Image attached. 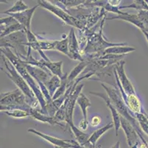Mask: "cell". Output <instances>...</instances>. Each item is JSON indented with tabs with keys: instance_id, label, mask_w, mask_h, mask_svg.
Instances as JSON below:
<instances>
[{
	"instance_id": "7a4b0ae2",
	"label": "cell",
	"mask_w": 148,
	"mask_h": 148,
	"mask_svg": "<svg viewBox=\"0 0 148 148\" xmlns=\"http://www.w3.org/2000/svg\"><path fill=\"white\" fill-rule=\"evenodd\" d=\"M2 59L3 60L4 64H5V68L8 70V72L5 71L7 76L16 85V86H18V89L21 90L24 93V94L26 96L27 101L28 104L30 106L31 108L36 109L37 108L38 104H40V103L38 101L37 98H36L35 93H33V90L31 89L30 87L26 82V81L20 75L16 67L13 65V64L8 59H6L5 56H2Z\"/></svg>"
},
{
	"instance_id": "7402d4cb",
	"label": "cell",
	"mask_w": 148,
	"mask_h": 148,
	"mask_svg": "<svg viewBox=\"0 0 148 148\" xmlns=\"http://www.w3.org/2000/svg\"><path fill=\"white\" fill-rule=\"evenodd\" d=\"M44 85H45L47 89L48 90L49 95L52 98V96H54V94L56 93L57 90L58 89L59 87L61 85V79H60V77L53 75L51 77L50 79L47 82H46Z\"/></svg>"
},
{
	"instance_id": "484cf974",
	"label": "cell",
	"mask_w": 148,
	"mask_h": 148,
	"mask_svg": "<svg viewBox=\"0 0 148 148\" xmlns=\"http://www.w3.org/2000/svg\"><path fill=\"white\" fill-rule=\"evenodd\" d=\"M28 9H29V8H28L26 4L24 3L21 0H18V1H16V2L11 8H10L7 11L2 12V13H6V14L8 15L12 14V13H18L28 10Z\"/></svg>"
},
{
	"instance_id": "f1b7e54d",
	"label": "cell",
	"mask_w": 148,
	"mask_h": 148,
	"mask_svg": "<svg viewBox=\"0 0 148 148\" xmlns=\"http://www.w3.org/2000/svg\"><path fill=\"white\" fill-rule=\"evenodd\" d=\"M133 8L138 10H148V5L145 1H134V3L127 6H122L120 8Z\"/></svg>"
},
{
	"instance_id": "277c9868",
	"label": "cell",
	"mask_w": 148,
	"mask_h": 148,
	"mask_svg": "<svg viewBox=\"0 0 148 148\" xmlns=\"http://www.w3.org/2000/svg\"><path fill=\"white\" fill-rule=\"evenodd\" d=\"M1 111H7L14 109H21L29 111L31 107L27 101L26 96L19 89L14 91L1 94Z\"/></svg>"
},
{
	"instance_id": "7c38bea8",
	"label": "cell",
	"mask_w": 148,
	"mask_h": 148,
	"mask_svg": "<svg viewBox=\"0 0 148 148\" xmlns=\"http://www.w3.org/2000/svg\"><path fill=\"white\" fill-rule=\"evenodd\" d=\"M25 65L28 73L38 82H42V83L45 84L53 76L50 74V73L46 72L43 69L40 68V67L33 66V65H28V64H25Z\"/></svg>"
},
{
	"instance_id": "836d02e7",
	"label": "cell",
	"mask_w": 148,
	"mask_h": 148,
	"mask_svg": "<svg viewBox=\"0 0 148 148\" xmlns=\"http://www.w3.org/2000/svg\"><path fill=\"white\" fill-rule=\"evenodd\" d=\"M88 121H86L83 119V120L80 122V124H79L78 128L80 129V130H86L88 129Z\"/></svg>"
},
{
	"instance_id": "9a60e30c",
	"label": "cell",
	"mask_w": 148,
	"mask_h": 148,
	"mask_svg": "<svg viewBox=\"0 0 148 148\" xmlns=\"http://www.w3.org/2000/svg\"><path fill=\"white\" fill-rule=\"evenodd\" d=\"M29 113H30V116L34 118L35 119H36V120L40 121V122H44V123H49L52 125H59L62 127V128L65 127L64 124H61L60 122H58L55 119V117H52V116H49L48 115H44V114L41 113L40 110H38L31 108Z\"/></svg>"
},
{
	"instance_id": "8d00e7d4",
	"label": "cell",
	"mask_w": 148,
	"mask_h": 148,
	"mask_svg": "<svg viewBox=\"0 0 148 148\" xmlns=\"http://www.w3.org/2000/svg\"><path fill=\"white\" fill-rule=\"evenodd\" d=\"M119 142H117L116 143V145H114V147H113L112 148H119Z\"/></svg>"
},
{
	"instance_id": "e0dca14e",
	"label": "cell",
	"mask_w": 148,
	"mask_h": 148,
	"mask_svg": "<svg viewBox=\"0 0 148 148\" xmlns=\"http://www.w3.org/2000/svg\"><path fill=\"white\" fill-rule=\"evenodd\" d=\"M118 15H119V16H114V17H111V18H109L108 19H123L125 20V21H127V22H129L133 23L134 24H135L136 26L139 28L142 31H145V30H146L145 24H144V23L139 19L138 15H132V14H129V13H124L123 14H118Z\"/></svg>"
},
{
	"instance_id": "603a6c76",
	"label": "cell",
	"mask_w": 148,
	"mask_h": 148,
	"mask_svg": "<svg viewBox=\"0 0 148 148\" xmlns=\"http://www.w3.org/2000/svg\"><path fill=\"white\" fill-rule=\"evenodd\" d=\"M69 126L70 128L72 129V130L73 131L74 134H75V137H76L77 142H78L80 145H85L87 142H88V138H89L90 137V135H88V134L84 133H83V131L80 130L78 127H75V124H73V122L69 124Z\"/></svg>"
},
{
	"instance_id": "9c48e42d",
	"label": "cell",
	"mask_w": 148,
	"mask_h": 148,
	"mask_svg": "<svg viewBox=\"0 0 148 148\" xmlns=\"http://www.w3.org/2000/svg\"><path fill=\"white\" fill-rule=\"evenodd\" d=\"M114 65H108L104 68L101 69L95 73V75L97 76V78L95 79L97 81H103L111 86H115L116 89H117V82L116 80H114Z\"/></svg>"
},
{
	"instance_id": "2e32d148",
	"label": "cell",
	"mask_w": 148,
	"mask_h": 148,
	"mask_svg": "<svg viewBox=\"0 0 148 148\" xmlns=\"http://www.w3.org/2000/svg\"><path fill=\"white\" fill-rule=\"evenodd\" d=\"M91 59H86V60H83L80 62L78 65H77L76 67L70 72V73L68 76V88L70 86L74 85L75 82V79L82 73L83 70L84 68H86V67L91 62Z\"/></svg>"
},
{
	"instance_id": "d4e9b609",
	"label": "cell",
	"mask_w": 148,
	"mask_h": 148,
	"mask_svg": "<svg viewBox=\"0 0 148 148\" xmlns=\"http://www.w3.org/2000/svg\"><path fill=\"white\" fill-rule=\"evenodd\" d=\"M1 26H2V25H1ZM3 27V28H1V36H1V39L11 34V33H13L15 32H18V31H23V30H25L24 27L18 22L10 24V25H8V26L7 27Z\"/></svg>"
},
{
	"instance_id": "4fadbf2b",
	"label": "cell",
	"mask_w": 148,
	"mask_h": 148,
	"mask_svg": "<svg viewBox=\"0 0 148 148\" xmlns=\"http://www.w3.org/2000/svg\"><path fill=\"white\" fill-rule=\"evenodd\" d=\"M28 132L33 133L39 135L40 137L43 138L44 140L47 141L49 143L54 145L56 148H72V144H70L67 140H64V139H60V138H56V137L50 136V135H46V134L41 133L34 129H29Z\"/></svg>"
},
{
	"instance_id": "8fae6325",
	"label": "cell",
	"mask_w": 148,
	"mask_h": 148,
	"mask_svg": "<svg viewBox=\"0 0 148 148\" xmlns=\"http://www.w3.org/2000/svg\"><path fill=\"white\" fill-rule=\"evenodd\" d=\"M37 6L33 7V8H29L28 10H25V11L21 12L18 13H12L9 14L10 16H13L15 19H16L19 24H21L24 28L25 31H30V23L33 15L34 13L35 10L37 8Z\"/></svg>"
},
{
	"instance_id": "4316f807",
	"label": "cell",
	"mask_w": 148,
	"mask_h": 148,
	"mask_svg": "<svg viewBox=\"0 0 148 148\" xmlns=\"http://www.w3.org/2000/svg\"><path fill=\"white\" fill-rule=\"evenodd\" d=\"M8 116H12L16 119H21V118H26L30 116V113L28 110H24L21 109H14L10 110L4 111Z\"/></svg>"
},
{
	"instance_id": "1f68e13d",
	"label": "cell",
	"mask_w": 148,
	"mask_h": 148,
	"mask_svg": "<svg viewBox=\"0 0 148 148\" xmlns=\"http://www.w3.org/2000/svg\"><path fill=\"white\" fill-rule=\"evenodd\" d=\"M138 18L142 22L145 24L148 25V12L145 11V10H140L139 13L138 14ZM146 27V26H145Z\"/></svg>"
},
{
	"instance_id": "e575fe53",
	"label": "cell",
	"mask_w": 148,
	"mask_h": 148,
	"mask_svg": "<svg viewBox=\"0 0 148 148\" xmlns=\"http://www.w3.org/2000/svg\"><path fill=\"white\" fill-rule=\"evenodd\" d=\"M108 2V3L110 4L111 6L114 7V8H116V6H118V5L120 4L121 1H111V0H109Z\"/></svg>"
},
{
	"instance_id": "44dd1931",
	"label": "cell",
	"mask_w": 148,
	"mask_h": 148,
	"mask_svg": "<svg viewBox=\"0 0 148 148\" xmlns=\"http://www.w3.org/2000/svg\"><path fill=\"white\" fill-rule=\"evenodd\" d=\"M44 65L48 68V70L55 76L60 77V79L64 76L63 71H62V65H63V62H54L51 61H45L44 60Z\"/></svg>"
},
{
	"instance_id": "52a82bcc",
	"label": "cell",
	"mask_w": 148,
	"mask_h": 148,
	"mask_svg": "<svg viewBox=\"0 0 148 148\" xmlns=\"http://www.w3.org/2000/svg\"><path fill=\"white\" fill-rule=\"evenodd\" d=\"M125 64V61H119L117 63L114 64L115 72L116 73V75H117L119 82L122 85L124 91L125 92L126 94H136L135 89H134V86H133L132 83L129 80V79L127 77V76L125 75V72L124 70Z\"/></svg>"
},
{
	"instance_id": "6da1fadb",
	"label": "cell",
	"mask_w": 148,
	"mask_h": 148,
	"mask_svg": "<svg viewBox=\"0 0 148 148\" xmlns=\"http://www.w3.org/2000/svg\"><path fill=\"white\" fill-rule=\"evenodd\" d=\"M1 52L6 56L7 59L13 64V65L16 67V69L19 73L20 75L26 81V82L30 87L31 89L33 90V93L36 95L38 101H39L40 105L41 107L42 110L40 111V112L41 113L44 114V115H47V113H46V107H47V103L45 99H44V94H43L41 89H40L39 85L36 83L34 79L31 76L30 74L27 70L25 63L17 56L13 54L10 47H1Z\"/></svg>"
},
{
	"instance_id": "30bf717a",
	"label": "cell",
	"mask_w": 148,
	"mask_h": 148,
	"mask_svg": "<svg viewBox=\"0 0 148 148\" xmlns=\"http://www.w3.org/2000/svg\"><path fill=\"white\" fill-rule=\"evenodd\" d=\"M90 93L92 95H95V96H99V97L103 98L105 101L106 102V104L108 107L111 112V115H112L113 120H114V127H115V131H116V135H118V132L121 126V116L117 110L116 109V108L114 106V104L111 102V99L109 96H108L106 94H103V93H95V92H90Z\"/></svg>"
},
{
	"instance_id": "f546056e",
	"label": "cell",
	"mask_w": 148,
	"mask_h": 148,
	"mask_svg": "<svg viewBox=\"0 0 148 148\" xmlns=\"http://www.w3.org/2000/svg\"><path fill=\"white\" fill-rule=\"evenodd\" d=\"M57 42V41H56ZM56 42H43V41H38V44L41 51L44 50H56Z\"/></svg>"
},
{
	"instance_id": "3957f363",
	"label": "cell",
	"mask_w": 148,
	"mask_h": 148,
	"mask_svg": "<svg viewBox=\"0 0 148 148\" xmlns=\"http://www.w3.org/2000/svg\"><path fill=\"white\" fill-rule=\"evenodd\" d=\"M102 86L107 91V94L108 95L111 102L114 104L116 109L117 110L119 113L120 114V116L125 118L126 120L130 122V124L133 125V127L136 129L138 135H142V129L138 126V122H137L136 119H135L134 115H132L131 113L130 112V110L127 108V105L125 104V102L124 101L123 98H122L120 91H119L116 88L107 87L104 83H102Z\"/></svg>"
},
{
	"instance_id": "83f0119b",
	"label": "cell",
	"mask_w": 148,
	"mask_h": 148,
	"mask_svg": "<svg viewBox=\"0 0 148 148\" xmlns=\"http://www.w3.org/2000/svg\"><path fill=\"white\" fill-rule=\"evenodd\" d=\"M56 50L58 51L63 53L65 55L69 57V38L63 39L61 41L56 42Z\"/></svg>"
},
{
	"instance_id": "5b68a950",
	"label": "cell",
	"mask_w": 148,
	"mask_h": 148,
	"mask_svg": "<svg viewBox=\"0 0 148 148\" xmlns=\"http://www.w3.org/2000/svg\"><path fill=\"white\" fill-rule=\"evenodd\" d=\"M26 45H28V40L25 30L15 32L1 39V47H13L16 53L18 52V48H19L22 53L21 56H24L25 54L24 47Z\"/></svg>"
},
{
	"instance_id": "5bb4252c",
	"label": "cell",
	"mask_w": 148,
	"mask_h": 148,
	"mask_svg": "<svg viewBox=\"0 0 148 148\" xmlns=\"http://www.w3.org/2000/svg\"><path fill=\"white\" fill-rule=\"evenodd\" d=\"M69 57L71 59H75V60H79L80 62L83 61L82 56L79 54L77 49H78V42L77 41L75 37L74 30L71 29L70 33L69 35Z\"/></svg>"
},
{
	"instance_id": "d6986e66",
	"label": "cell",
	"mask_w": 148,
	"mask_h": 148,
	"mask_svg": "<svg viewBox=\"0 0 148 148\" xmlns=\"http://www.w3.org/2000/svg\"><path fill=\"white\" fill-rule=\"evenodd\" d=\"M114 127V122H110L109 124H106V125L104 126V127L98 129L97 130H96V131H95V132L93 133L92 135H90L89 138H88V142H87L86 144L95 146V145H96L98 139H99V138H100V137L102 136V135H103L106 131H108V130H110V129H111Z\"/></svg>"
},
{
	"instance_id": "d590c367",
	"label": "cell",
	"mask_w": 148,
	"mask_h": 148,
	"mask_svg": "<svg viewBox=\"0 0 148 148\" xmlns=\"http://www.w3.org/2000/svg\"><path fill=\"white\" fill-rule=\"evenodd\" d=\"M142 31L144 33V34H145V36H146V39H147V42H148V33L146 31Z\"/></svg>"
},
{
	"instance_id": "cb8c5ba5",
	"label": "cell",
	"mask_w": 148,
	"mask_h": 148,
	"mask_svg": "<svg viewBox=\"0 0 148 148\" xmlns=\"http://www.w3.org/2000/svg\"><path fill=\"white\" fill-rule=\"evenodd\" d=\"M77 103L78 104V105L80 106V108H81V111L83 113V119L86 121H88V118H87V108L88 107H91V101H89L88 98L85 96L83 93H80L79 95L78 98H77Z\"/></svg>"
},
{
	"instance_id": "4dcf8cb0",
	"label": "cell",
	"mask_w": 148,
	"mask_h": 148,
	"mask_svg": "<svg viewBox=\"0 0 148 148\" xmlns=\"http://www.w3.org/2000/svg\"><path fill=\"white\" fill-rule=\"evenodd\" d=\"M70 144H72V148H95V146L91 145H81L75 140H67Z\"/></svg>"
},
{
	"instance_id": "d6a6232c",
	"label": "cell",
	"mask_w": 148,
	"mask_h": 148,
	"mask_svg": "<svg viewBox=\"0 0 148 148\" xmlns=\"http://www.w3.org/2000/svg\"><path fill=\"white\" fill-rule=\"evenodd\" d=\"M101 118L98 116H95L91 119V122H90V125L93 127H97L99 124L101 123Z\"/></svg>"
},
{
	"instance_id": "ba28073f",
	"label": "cell",
	"mask_w": 148,
	"mask_h": 148,
	"mask_svg": "<svg viewBox=\"0 0 148 148\" xmlns=\"http://www.w3.org/2000/svg\"><path fill=\"white\" fill-rule=\"evenodd\" d=\"M121 127L125 133L127 142L130 148L138 147V140L136 130L128 121L122 116H121Z\"/></svg>"
},
{
	"instance_id": "ffe728a7",
	"label": "cell",
	"mask_w": 148,
	"mask_h": 148,
	"mask_svg": "<svg viewBox=\"0 0 148 148\" xmlns=\"http://www.w3.org/2000/svg\"><path fill=\"white\" fill-rule=\"evenodd\" d=\"M136 51V49L134 47H130L125 46H114V47H108L103 51V56L104 55H117L119 56V54H125L127 53L132 52V51Z\"/></svg>"
},
{
	"instance_id": "ac0fdd59",
	"label": "cell",
	"mask_w": 148,
	"mask_h": 148,
	"mask_svg": "<svg viewBox=\"0 0 148 148\" xmlns=\"http://www.w3.org/2000/svg\"><path fill=\"white\" fill-rule=\"evenodd\" d=\"M125 104L128 107L130 111L136 114L141 113L142 104H141V101H140L138 96L136 94L127 95Z\"/></svg>"
},
{
	"instance_id": "8992f818",
	"label": "cell",
	"mask_w": 148,
	"mask_h": 148,
	"mask_svg": "<svg viewBox=\"0 0 148 148\" xmlns=\"http://www.w3.org/2000/svg\"><path fill=\"white\" fill-rule=\"evenodd\" d=\"M38 5L41 6L42 8H46L47 10H49L52 13H55L57 16H58L59 18L61 19L64 22H65L66 24H70L72 26L77 27V28H82L83 27V25L82 24L81 21H79L77 19L74 18L72 16H70L69 15L67 14L66 12H64V10H61L60 8H58V7L54 6L53 5L50 3L49 2L47 1H38Z\"/></svg>"
}]
</instances>
